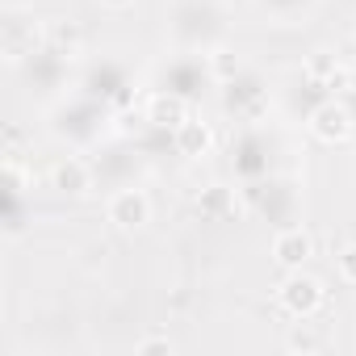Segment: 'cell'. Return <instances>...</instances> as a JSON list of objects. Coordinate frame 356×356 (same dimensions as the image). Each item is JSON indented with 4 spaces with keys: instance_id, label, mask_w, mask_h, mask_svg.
Here are the masks:
<instances>
[{
    "instance_id": "cell-1",
    "label": "cell",
    "mask_w": 356,
    "mask_h": 356,
    "mask_svg": "<svg viewBox=\"0 0 356 356\" xmlns=\"http://www.w3.org/2000/svg\"><path fill=\"white\" fill-rule=\"evenodd\" d=\"M318 302H323V285H318L314 277H289V281L281 285V306H285L289 314H314Z\"/></svg>"
},
{
    "instance_id": "cell-2",
    "label": "cell",
    "mask_w": 356,
    "mask_h": 356,
    "mask_svg": "<svg viewBox=\"0 0 356 356\" xmlns=\"http://www.w3.org/2000/svg\"><path fill=\"white\" fill-rule=\"evenodd\" d=\"M314 134L323 138V143H343L348 134H352V113L343 109V105H323V109H314Z\"/></svg>"
},
{
    "instance_id": "cell-3",
    "label": "cell",
    "mask_w": 356,
    "mask_h": 356,
    "mask_svg": "<svg viewBox=\"0 0 356 356\" xmlns=\"http://www.w3.org/2000/svg\"><path fill=\"white\" fill-rule=\"evenodd\" d=\"M109 218H113L118 227L134 231V227H143V222L151 218V202H147L138 189H126V193H118V197H113V206H109Z\"/></svg>"
},
{
    "instance_id": "cell-4",
    "label": "cell",
    "mask_w": 356,
    "mask_h": 356,
    "mask_svg": "<svg viewBox=\"0 0 356 356\" xmlns=\"http://www.w3.org/2000/svg\"><path fill=\"white\" fill-rule=\"evenodd\" d=\"M210 143H214V134H210L206 122H193L189 118V122L176 126V147H181V155H206Z\"/></svg>"
},
{
    "instance_id": "cell-5",
    "label": "cell",
    "mask_w": 356,
    "mask_h": 356,
    "mask_svg": "<svg viewBox=\"0 0 356 356\" xmlns=\"http://www.w3.org/2000/svg\"><path fill=\"white\" fill-rule=\"evenodd\" d=\"M273 256H277L285 268H302V260L310 256V235H302V231H285V235L273 243Z\"/></svg>"
},
{
    "instance_id": "cell-6",
    "label": "cell",
    "mask_w": 356,
    "mask_h": 356,
    "mask_svg": "<svg viewBox=\"0 0 356 356\" xmlns=\"http://www.w3.org/2000/svg\"><path fill=\"white\" fill-rule=\"evenodd\" d=\"M151 122L163 126V130H168V126L176 130L181 122H189V105H185L181 97H155V101H151Z\"/></svg>"
},
{
    "instance_id": "cell-7",
    "label": "cell",
    "mask_w": 356,
    "mask_h": 356,
    "mask_svg": "<svg viewBox=\"0 0 356 356\" xmlns=\"http://www.w3.org/2000/svg\"><path fill=\"white\" fill-rule=\"evenodd\" d=\"M55 189H63V193H84V189H88V168H84L80 159L59 163V168H55Z\"/></svg>"
},
{
    "instance_id": "cell-8",
    "label": "cell",
    "mask_w": 356,
    "mask_h": 356,
    "mask_svg": "<svg viewBox=\"0 0 356 356\" xmlns=\"http://www.w3.org/2000/svg\"><path fill=\"white\" fill-rule=\"evenodd\" d=\"M339 273H343L348 281H356V248H348V252L339 256Z\"/></svg>"
},
{
    "instance_id": "cell-9",
    "label": "cell",
    "mask_w": 356,
    "mask_h": 356,
    "mask_svg": "<svg viewBox=\"0 0 356 356\" xmlns=\"http://www.w3.org/2000/svg\"><path fill=\"white\" fill-rule=\"evenodd\" d=\"M138 352L143 356H155V352H172V343L168 339H147V343H138Z\"/></svg>"
},
{
    "instance_id": "cell-10",
    "label": "cell",
    "mask_w": 356,
    "mask_h": 356,
    "mask_svg": "<svg viewBox=\"0 0 356 356\" xmlns=\"http://www.w3.org/2000/svg\"><path fill=\"white\" fill-rule=\"evenodd\" d=\"M327 88H335V92H343V88H348V72H331V80H327Z\"/></svg>"
},
{
    "instance_id": "cell-11",
    "label": "cell",
    "mask_w": 356,
    "mask_h": 356,
    "mask_svg": "<svg viewBox=\"0 0 356 356\" xmlns=\"http://www.w3.org/2000/svg\"><path fill=\"white\" fill-rule=\"evenodd\" d=\"M105 5H113V9H126V5H134V0H105Z\"/></svg>"
}]
</instances>
